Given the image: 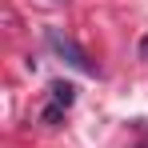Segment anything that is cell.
Masks as SVG:
<instances>
[{"label":"cell","instance_id":"obj_1","mask_svg":"<svg viewBox=\"0 0 148 148\" xmlns=\"http://www.w3.org/2000/svg\"><path fill=\"white\" fill-rule=\"evenodd\" d=\"M44 40H48V48L56 52V56H60L68 68H76V72H84V76H100V68L88 60V52L80 48L72 36H64L60 28H48V32H44Z\"/></svg>","mask_w":148,"mask_h":148},{"label":"cell","instance_id":"obj_2","mask_svg":"<svg viewBox=\"0 0 148 148\" xmlns=\"http://www.w3.org/2000/svg\"><path fill=\"white\" fill-rule=\"evenodd\" d=\"M52 104L72 108V104H76V84H68V80H56V84H52Z\"/></svg>","mask_w":148,"mask_h":148},{"label":"cell","instance_id":"obj_3","mask_svg":"<svg viewBox=\"0 0 148 148\" xmlns=\"http://www.w3.org/2000/svg\"><path fill=\"white\" fill-rule=\"evenodd\" d=\"M40 120H44V124H52V128H56V124L64 120V108H60V104H48V108L40 112Z\"/></svg>","mask_w":148,"mask_h":148},{"label":"cell","instance_id":"obj_4","mask_svg":"<svg viewBox=\"0 0 148 148\" xmlns=\"http://www.w3.org/2000/svg\"><path fill=\"white\" fill-rule=\"evenodd\" d=\"M140 148H148V144H140Z\"/></svg>","mask_w":148,"mask_h":148}]
</instances>
